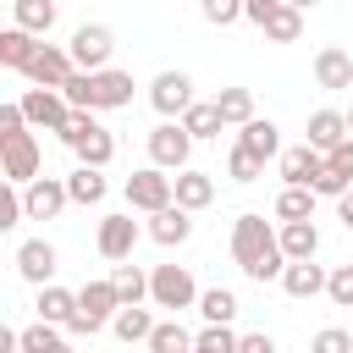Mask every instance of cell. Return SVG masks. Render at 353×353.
Listing matches in <instances>:
<instances>
[{
  "label": "cell",
  "instance_id": "31",
  "mask_svg": "<svg viewBox=\"0 0 353 353\" xmlns=\"http://www.w3.org/2000/svg\"><path fill=\"white\" fill-rule=\"evenodd\" d=\"M199 314H204V325H232L237 320V292H226V287L199 292Z\"/></svg>",
  "mask_w": 353,
  "mask_h": 353
},
{
  "label": "cell",
  "instance_id": "12",
  "mask_svg": "<svg viewBox=\"0 0 353 353\" xmlns=\"http://www.w3.org/2000/svg\"><path fill=\"white\" fill-rule=\"evenodd\" d=\"M22 204H28V221H55V215L72 204L66 176H33V182L22 188Z\"/></svg>",
  "mask_w": 353,
  "mask_h": 353
},
{
  "label": "cell",
  "instance_id": "19",
  "mask_svg": "<svg viewBox=\"0 0 353 353\" xmlns=\"http://www.w3.org/2000/svg\"><path fill=\"white\" fill-rule=\"evenodd\" d=\"M325 281H331V270H320L314 259H287V270H281V292L287 298H320Z\"/></svg>",
  "mask_w": 353,
  "mask_h": 353
},
{
  "label": "cell",
  "instance_id": "25",
  "mask_svg": "<svg viewBox=\"0 0 353 353\" xmlns=\"http://www.w3.org/2000/svg\"><path fill=\"white\" fill-rule=\"evenodd\" d=\"M259 33H265L270 44H298V39H303V11L281 0V6H276V11L265 17V28H259Z\"/></svg>",
  "mask_w": 353,
  "mask_h": 353
},
{
  "label": "cell",
  "instance_id": "37",
  "mask_svg": "<svg viewBox=\"0 0 353 353\" xmlns=\"http://www.w3.org/2000/svg\"><path fill=\"white\" fill-rule=\"evenodd\" d=\"M193 347H204V353H237V331L232 325H204L193 336Z\"/></svg>",
  "mask_w": 353,
  "mask_h": 353
},
{
  "label": "cell",
  "instance_id": "32",
  "mask_svg": "<svg viewBox=\"0 0 353 353\" xmlns=\"http://www.w3.org/2000/svg\"><path fill=\"white\" fill-rule=\"evenodd\" d=\"M143 347L149 353H193V336L182 331V320H154V331H149Z\"/></svg>",
  "mask_w": 353,
  "mask_h": 353
},
{
  "label": "cell",
  "instance_id": "14",
  "mask_svg": "<svg viewBox=\"0 0 353 353\" xmlns=\"http://www.w3.org/2000/svg\"><path fill=\"white\" fill-rule=\"evenodd\" d=\"M72 72H77L72 50H61V44H44L22 77H28V83H39V88H66V77H72Z\"/></svg>",
  "mask_w": 353,
  "mask_h": 353
},
{
  "label": "cell",
  "instance_id": "17",
  "mask_svg": "<svg viewBox=\"0 0 353 353\" xmlns=\"http://www.w3.org/2000/svg\"><path fill=\"white\" fill-rule=\"evenodd\" d=\"M160 248H176V243H188L193 237V210H182V204H165V210H154L149 215V226H143Z\"/></svg>",
  "mask_w": 353,
  "mask_h": 353
},
{
  "label": "cell",
  "instance_id": "44",
  "mask_svg": "<svg viewBox=\"0 0 353 353\" xmlns=\"http://www.w3.org/2000/svg\"><path fill=\"white\" fill-rule=\"evenodd\" d=\"M237 353H276V342L265 331H248V336H237Z\"/></svg>",
  "mask_w": 353,
  "mask_h": 353
},
{
  "label": "cell",
  "instance_id": "33",
  "mask_svg": "<svg viewBox=\"0 0 353 353\" xmlns=\"http://www.w3.org/2000/svg\"><path fill=\"white\" fill-rule=\"evenodd\" d=\"M314 188H281L276 199V221H314Z\"/></svg>",
  "mask_w": 353,
  "mask_h": 353
},
{
  "label": "cell",
  "instance_id": "29",
  "mask_svg": "<svg viewBox=\"0 0 353 353\" xmlns=\"http://www.w3.org/2000/svg\"><path fill=\"white\" fill-rule=\"evenodd\" d=\"M110 331H116L121 342H149V331H154V314H149L143 303H121V309H116V320H110Z\"/></svg>",
  "mask_w": 353,
  "mask_h": 353
},
{
  "label": "cell",
  "instance_id": "49",
  "mask_svg": "<svg viewBox=\"0 0 353 353\" xmlns=\"http://www.w3.org/2000/svg\"><path fill=\"white\" fill-rule=\"evenodd\" d=\"M61 353H72V347H61Z\"/></svg>",
  "mask_w": 353,
  "mask_h": 353
},
{
  "label": "cell",
  "instance_id": "34",
  "mask_svg": "<svg viewBox=\"0 0 353 353\" xmlns=\"http://www.w3.org/2000/svg\"><path fill=\"white\" fill-rule=\"evenodd\" d=\"M110 281H116V298H121V303H143V298H149V276H143L132 259H121V265L110 270Z\"/></svg>",
  "mask_w": 353,
  "mask_h": 353
},
{
  "label": "cell",
  "instance_id": "24",
  "mask_svg": "<svg viewBox=\"0 0 353 353\" xmlns=\"http://www.w3.org/2000/svg\"><path fill=\"white\" fill-rule=\"evenodd\" d=\"M55 17H61V6H55V0H11V22H17V28H28V33H39V39L55 28Z\"/></svg>",
  "mask_w": 353,
  "mask_h": 353
},
{
  "label": "cell",
  "instance_id": "8",
  "mask_svg": "<svg viewBox=\"0 0 353 353\" xmlns=\"http://www.w3.org/2000/svg\"><path fill=\"white\" fill-rule=\"evenodd\" d=\"M127 204H132V210H143V215H154V210L176 204V176H165L160 165L132 171V176H127Z\"/></svg>",
  "mask_w": 353,
  "mask_h": 353
},
{
  "label": "cell",
  "instance_id": "9",
  "mask_svg": "<svg viewBox=\"0 0 353 353\" xmlns=\"http://www.w3.org/2000/svg\"><path fill=\"white\" fill-rule=\"evenodd\" d=\"M72 61H77V72H105L110 66V55H116V33L105 28V22H83L77 33H72Z\"/></svg>",
  "mask_w": 353,
  "mask_h": 353
},
{
  "label": "cell",
  "instance_id": "35",
  "mask_svg": "<svg viewBox=\"0 0 353 353\" xmlns=\"http://www.w3.org/2000/svg\"><path fill=\"white\" fill-rule=\"evenodd\" d=\"M215 105H221L226 127H243V121H254V88H221V94H215Z\"/></svg>",
  "mask_w": 353,
  "mask_h": 353
},
{
  "label": "cell",
  "instance_id": "23",
  "mask_svg": "<svg viewBox=\"0 0 353 353\" xmlns=\"http://www.w3.org/2000/svg\"><path fill=\"white\" fill-rule=\"evenodd\" d=\"M176 204L182 210H210L215 204V176H204V171H176Z\"/></svg>",
  "mask_w": 353,
  "mask_h": 353
},
{
  "label": "cell",
  "instance_id": "13",
  "mask_svg": "<svg viewBox=\"0 0 353 353\" xmlns=\"http://www.w3.org/2000/svg\"><path fill=\"white\" fill-rule=\"evenodd\" d=\"M138 221L132 215H105L99 221V232H94V248L110 259V265H121V259H132V243H138Z\"/></svg>",
  "mask_w": 353,
  "mask_h": 353
},
{
  "label": "cell",
  "instance_id": "41",
  "mask_svg": "<svg viewBox=\"0 0 353 353\" xmlns=\"http://www.w3.org/2000/svg\"><path fill=\"white\" fill-rule=\"evenodd\" d=\"M22 215H28V204H22L17 182H6V193H0V232H11V226H17Z\"/></svg>",
  "mask_w": 353,
  "mask_h": 353
},
{
  "label": "cell",
  "instance_id": "50",
  "mask_svg": "<svg viewBox=\"0 0 353 353\" xmlns=\"http://www.w3.org/2000/svg\"><path fill=\"white\" fill-rule=\"evenodd\" d=\"M193 353H204V347H193Z\"/></svg>",
  "mask_w": 353,
  "mask_h": 353
},
{
  "label": "cell",
  "instance_id": "42",
  "mask_svg": "<svg viewBox=\"0 0 353 353\" xmlns=\"http://www.w3.org/2000/svg\"><path fill=\"white\" fill-rule=\"evenodd\" d=\"M347 188H353V182H347V176H342V171H331V165H325V171H320V176H314V193H320V199H342V193H347Z\"/></svg>",
  "mask_w": 353,
  "mask_h": 353
},
{
  "label": "cell",
  "instance_id": "5",
  "mask_svg": "<svg viewBox=\"0 0 353 353\" xmlns=\"http://www.w3.org/2000/svg\"><path fill=\"white\" fill-rule=\"evenodd\" d=\"M39 165H44V154H39V138H33L28 127L11 132V138H0V176H6V182L28 188V182L39 176Z\"/></svg>",
  "mask_w": 353,
  "mask_h": 353
},
{
  "label": "cell",
  "instance_id": "30",
  "mask_svg": "<svg viewBox=\"0 0 353 353\" xmlns=\"http://www.w3.org/2000/svg\"><path fill=\"white\" fill-rule=\"evenodd\" d=\"M66 193H72V204H99V199L110 193V182L99 176V165H77V171L66 176Z\"/></svg>",
  "mask_w": 353,
  "mask_h": 353
},
{
  "label": "cell",
  "instance_id": "6",
  "mask_svg": "<svg viewBox=\"0 0 353 353\" xmlns=\"http://www.w3.org/2000/svg\"><path fill=\"white\" fill-rule=\"evenodd\" d=\"M149 303L154 309H193L199 303V287H193L188 265H154L149 270Z\"/></svg>",
  "mask_w": 353,
  "mask_h": 353
},
{
  "label": "cell",
  "instance_id": "10",
  "mask_svg": "<svg viewBox=\"0 0 353 353\" xmlns=\"http://www.w3.org/2000/svg\"><path fill=\"white\" fill-rule=\"evenodd\" d=\"M17 105H22L28 127H44V132H61V127H66V116H72L66 94H61V88H39V83H33V88H28Z\"/></svg>",
  "mask_w": 353,
  "mask_h": 353
},
{
  "label": "cell",
  "instance_id": "21",
  "mask_svg": "<svg viewBox=\"0 0 353 353\" xmlns=\"http://www.w3.org/2000/svg\"><path fill=\"white\" fill-rule=\"evenodd\" d=\"M39 50H44V44H39V33H28V28H17V22L0 33V66H11V72H28Z\"/></svg>",
  "mask_w": 353,
  "mask_h": 353
},
{
  "label": "cell",
  "instance_id": "46",
  "mask_svg": "<svg viewBox=\"0 0 353 353\" xmlns=\"http://www.w3.org/2000/svg\"><path fill=\"white\" fill-rule=\"evenodd\" d=\"M336 221H342V226H347V232H353V188H347V193H342V199H336Z\"/></svg>",
  "mask_w": 353,
  "mask_h": 353
},
{
  "label": "cell",
  "instance_id": "38",
  "mask_svg": "<svg viewBox=\"0 0 353 353\" xmlns=\"http://www.w3.org/2000/svg\"><path fill=\"white\" fill-rule=\"evenodd\" d=\"M325 298H331L336 309H353V265H336V270H331V281H325Z\"/></svg>",
  "mask_w": 353,
  "mask_h": 353
},
{
  "label": "cell",
  "instance_id": "36",
  "mask_svg": "<svg viewBox=\"0 0 353 353\" xmlns=\"http://www.w3.org/2000/svg\"><path fill=\"white\" fill-rule=\"evenodd\" d=\"M226 176H232V182H259V176H265V160L248 154L243 143H232V154H226Z\"/></svg>",
  "mask_w": 353,
  "mask_h": 353
},
{
  "label": "cell",
  "instance_id": "43",
  "mask_svg": "<svg viewBox=\"0 0 353 353\" xmlns=\"http://www.w3.org/2000/svg\"><path fill=\"white\" fill-rule=\"evenodd\" d=\"M325 165H331V171H342V176L353 182V138H342L336 149H325Z\"/></svg>",
  "mask_w": 353,
  "mask_h": 353
},
{
  "label": "cell",
  "instance_id": "4",
  "mask_svg": "<svg viewBox=\"0 0 353 353\" xmlns=\"http://www.w3.org/2000/svg\"><path fill=\"white\" fill-rule=\"evenodd\" d=\"M116 309H121V298H116V281L105 276V281H83L77 287V314H72V336H94V331H105L110 320H116Z\"/></svg>",
  "mask_w": 353,
  "mask_h": 353
},
{
  "label": "cell",
  "instance_id": "27",
  "mask_svg": "<svg viewBox=\"0 0 353 353\" xmlns=\"http://www.w3.org/2000/svg\"><path fill=\"white\" fill-rule=\"evenodd\" d=\"M182 127H188L193 138H221L226 116H221V105H215V99H193V105L182 110Z\"/></svg>",
  "mask_w": 353,
  "mask_h": 353
},
{
  "label": "cell",
  "instance_id": "1",
  "mask_svg": "<svg viewBox=\"0 0 353 353\" xmlns=\"http://www.w3.org/2000/svg\"><path fill=\"white\" fill-rule=\"evenodd\" d=\"M232 259H237V270H243L248 281H281V270H287L281 232H270L265 215L243 210V215L232 221Z\"/></svg>",
  "mask_w": 353,
  "mask_h": 353
},
{
  "label": "cell",
  "instance_id": "18",
  "mask_svg": "<svg viewBox=\"0 0 353 353\" xmlns=\"http://www.w3.org/2000/svg\"><path fill=\"white\" fill-rule=\"evenodd\" d=\"M314 83L320 88H353V55L342 50V44H325V50H314Z\"/></svg>",
  "mask_w": 353,
  "mask_h": 353
},
{
  "label": "cell",
  "instance_id": "40",
  "mask_svg": "<svg viewBox=\"0 0 353 353\" xmlns=\"http://www.w3.org/2000/svg\"><path fill=\"white\" fill-rule=\"evenodd\" d=\"M199 11H204V22H215V28H232V22L243 17V0H199Z\"/></svg>",
  "mask_w": 353,
  "mask_h": 353
},
{
  "label": "cell",
  "instance_id": "15",
  "mask_svg": "<svg viewBox=\"0 0 353 353\" xmlns=\"http://www.w3.org/2000/svg\"><path fill=\"white\" fill-rule=\"evenodd\" d=\"M55 265H61V254H55V243H44V237H28V243L17 248V270H22V281H33V287H50V281H55Z\"/></svg>",
  "mask_w": 353,
  "mask_h": 353
},
{
  "label": "cell",
  "instance_id": "2",
  "mask_svg": "<svg viewBox=\"0 0 353 353\" xmlns=\"http://www.w3.org/2000/svg\"><path fill=\"white\" fill-rule=\"evenodd\" d=\"M61 94H66L72 110H127L132 105V72H116V66H105V72H72Z\"/></svg>",
  "mask_w": 353,
  "mask_h": 353
},
{
  "label": "cell",
  "instance_id": "11",
  "mask_svg": "<svg viewBox=\"0 0 353 353\" xmlns=\"http://www.w3.org/2000/svg\"><path fill=\"white\" fill-rule=\"evenodd\" d=\"M149 105L165 116V121H182V110L193 105V77L188 72H160L149 83Z\"/></svg>",
  "mask_w": 353,
  "mask_h": 353
},
{
  "label": "cell",
  "instance_id": "3",
  "mask_svg": "<svg viewBox=\"0 0 353 353\" xmlns=\"http://www.w3.org/2000/svg\"><path fill=\"white\" fill-rule=\"evenodd\" d=\"M55 138H61L83 165H99V171H105V165L116 160V138H110V127H99V121H94V110H72V116H66V127H61Z\"/></svg>",
  "mask_w": 353,
  "mask_h": 353
},
{
  "label": "cell",
  "instance_id": "45",
  "mask_svg": "<svg viewBox=\"0 0 353 353\" xmlns=\"http://www.w3.org/2000/svg\"><path fill=\"white\" fill-rule=\"evenodd\" d=\"M276 6H281V0H243V17H248L254 28H265V17H270Z\"/></svg>",
  "mask_w": 353,
  "mask_h": 353
},
{
  "label": "cell",
  "instance_id": "47",
  "mask_svg": "<svg viewBox=\"0 0 353 353\" xmlns=\"http://www.w3.org/2000/svg\"><path fill=\"white\" fill-rule=\"evenodd\" d=\"M287 6H298V11H314V6H320V0H287Z\"/></svg>",
  "mask_w": 353,
  "mask_h": 353
},
{
  "label": "cell",
  "instance_id": "7",
  "mask_svg": "<svg viewBox=\"0 0 353 353\" xmlns=\"http://www.w3.org/2000/svg\"><path fill=\"white\" fill-rule=\"evenodd\" d=\"M193 143H199V138H193L182 121H160V127L149 132V165H160V171H188Z\"/></svg>",
  "mask_w": 353,
  "mask_h": 353
},
{
  "label": "cell",
  "instance_id": "48",
  "mask_svg": "<svg viewBox=\"0 0 353 353\" xmlns=\"http://www.w3.org/2000/svg\"><path fill=\"white\" fill-rule=\"evenodd\" d=\"M347 132H353V110H347Z\"/></svg>",
  "mask_w": 353,
  "mask_h": 353
},
{
  "label": "cell",
  "instance_id": "22",
  "mask_svg": "<svg viewBox=\"0 0 353 353\" xmlns=\"http://www.w3.org/2000/svg\"><path fill=\"white\" fill-rule=\"evenodd\" d=\"M342 138H353V132H347V110H314V116H309V143H314L320 154L336 149Z\"/></svg>",
  "mask_w": 353,
  "mask_h": 353
},
{
  "label": "cell",
  "instance_id": "20",
  "mask_svg": "<svg viewBox=\"0 0 353 353\" xmlns=\"http://www.w3.org/2000/svg\"><path fill=\"white\" fill-rule=\"evenodd\" d=\"M237 143H243L248 154H259V160H281V127H276L270 116L243 121V127H237Z\"/></svg>",
  "mask_w": 353,
  "mask_h": 353
},
{
  "label": "cell",
  "instance_id": "16",
  "mask_svg": "<svg viewBox=\"0 0 353 353\" xmlns=\"http://www.w3.org/2000/svg\"><path fill=\"white\" fill-rule=\"evenodd\" d=\"M325 171V154L314 143H298V149H281V182L287 188H314V176Z\"/></svg>",
  "mask_w": 353,
  "mask_h": 353
},
{
  "label": "cell",
  "instance_id": "39",
  "mask_svg": "<svg viewBox=\"0 0 353 353\" xmlns=\"http://www.w3.org/2000/svg\"><path fill=\"white\" fill-rule=\"evenodd\" d=\"M309 353H353V331H342V325H325V331H314Z\"/></svg>",
  "mask_w": 353,
  "mask_h": 353
},
{
  "label": "cell",
  "instance_id": "26",
  "mask_svg": "<svg viewBox=\"0 0 353 353\" xmlns=\"http://www.w3.org/2000/svg\"><path fill=\"white\" fill-rule=\"evenodd\" d=\"M39 320H50V325H72V314H77V292H66V287H39Z\"/></svg>",
  "mask_w": 353,
  "mask_h": 353
},
{
  "label": "cell",
  "instance_id": "28",
  "mask_svg": "<svg viewBox=\"0 0 353 353\" xmlns=\"http://www.w3.org/2000/svg\"><path fill=\"white\" fill-rule=\"evenodd\" d=\"M314 248H320L314 221H281V254L287 259H314Z\"/></svg>",
  "mask_w": 353,
  "mask_h": 353
}]
</instances>
